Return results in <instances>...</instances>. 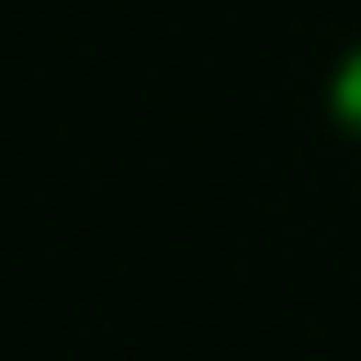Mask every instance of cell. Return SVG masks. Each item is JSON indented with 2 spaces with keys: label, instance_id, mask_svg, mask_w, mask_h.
<instances>
[{
  "label": "cell",
  "instance_id": "6da1fadb",
  "mask_svg": "<svg viewBox=\"0 0 361 361\" xmlns=\"http://www.w3.org/2000/svg\"><path fill=\"white\" fill-rule=\"evenodd\" d=\"M332 118H339V133L361 140V44L339 59V74H332Z\"/></svg>",
  "mask_w": 361,
  "mask_h": 361
}]
</instances>
